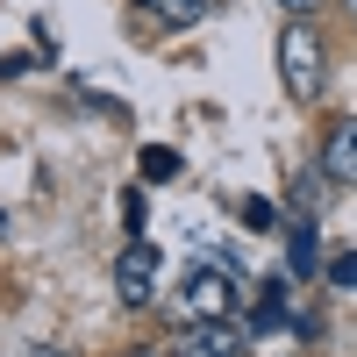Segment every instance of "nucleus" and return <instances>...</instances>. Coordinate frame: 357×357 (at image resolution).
Instances as JSON below:
<instances>
[{"label":"nucleus","mask_w":357,"mask_h":357,"mask_svg":"<svg viewBox=\"0 0 357 357\" xmlns=\"http://www.w3.org/2000/svg\"><path fill=\"white\" fill-rule=\"evenodd\" d=\"M279 86L301 107L321 100V86H329V43H321L314 15H286V29H279Z\"/></svg>","instance_id":"1"},{"label":"nucleus","mask_w":357,"mask_h":357,"mask_svg":"<svg viewBox=\"0 0 357 357\" xmlns=\"http://www.w3.org/2000/svg\"><path fill=\"white\" fill-rule=\"evenodd\" d=\"M158 279H165V257H158V243L129 236V243H122V257H114V301H122L129 314H143V307L158 301Z\"/></svg>","instance_id":"2"},{"label":"nucleus","mask_w":357,"mask_h":357,"mask_svg":"<svg viewBox=\"0 0 357 357\" xmlns=\"http://www.w3.org/2000/svg\"><path fill=\"white\" fill-rule=\"evenodd\" d=\"M321 172H329L336 186H357V114H336V122L321 129Z\"/></svg>","instance_id":"3"},{"label":"nucleus","mask_w":357,"mask_h":357,"mask_svg":"<svg viewBox=\"0 0 357 357\" xmlns=\"http://www.w3.org/2000/svg\"><path fill=\"white\" fill-rule=\"evenodd\" d=\"M178 350L186 357H243V336L229 329V314H200L186 336H178Z\"/></svg>","instance_id":"4"},{"label":"nucleus","mask_w":357,"mask_h":357,"mask_svg":"<svg viewBox=\"0 0 357 357\" xmlns=\"http://www.w3.org/2000/svg\"><path fill=\"white\" fill-rule=\"evenodd\" d=\"M186 301H193V314H229L236 286H229V272H207V264H200V272L186 279Z\"/></svg>","instance_id":"5"},{"label":"nucleus","mask_w":357,"mask_h":357,"mask_svg":"<svg viewBox=\"0 0 357 357\" xmlns=\"http://www.w3.org/2000/svg\"><path fill=\"white\" fill-rule=\"evenodd\" d=\"M143 8H151V22H165V29H200L215 15V0H143Z\"/></svg>","instance_id":"6"},{"label":"nucleus","mask_w":357,"mask_h":357,"mask_svg":"<svg viewBox=\"0 0 357 357\" xmlns=\"http://www.w3.org/2000/svg\"><path fill=\"white\" fill-rule=\"evenodd\" d=\"M329 186H336V178L321 172V165L301 172V178H293V215H307V222H314V215H321V200H329Z\"/></svg>","instance_id":"7"},{"label":"nucleus","mask_w":357,"mask_h":357,"mask_svg":"<svg viewBox=\"0 0 357 357\" xmlns=\"http://www.w3.org/2000/svg\"><path fill=\"white\" fill-rule=\"evenodd\" d=\"M236 215H243V229H257V236H272V229H286V215H279V200H264V193H250V200H236Z\"/></svg>","instance_id":"8"},{"label":"nucleus","mask_w":357,"mask_h":357,"mask_svg":"<svg viewBox=\"0 0 357 357\" xmlns=\"http://www.w3.org/2000/svg\"><path fill=\"white\" fill-rule=\"evenodd\" d=\"M286 236H293V279H307V272H314V222H307V215H293Z\"/></svg>","instance_id":"9"},{"label":"nucleus","mask_w":357,"mask_h":357,"mask_svg":"<svg viewBox=\"0 0 357 357\" xmlns=\"http://www.w3.org/2000/svg\"><path fill=\"white\" fill-rule=\"evenodd\" d=\"M143 178H151V186H165V178H178V151H143Z\"/></svg>","instance_id":"10"},{"label":"nucleus","mask_w":357,"mask_h":357,"mask_svg":"<svg viewBox=\"0 0 357 357\" xmlns=\"http://www.w3.org/2000/svg\"><path fill=\"white\" fill-rule=\"evenodd\" d=\"M329 286H343V293L357 286V250H336L329 257Z\"/></svg>","instance_id":"11"},{"label":"nucleus","mask_w":357,"mask_h":357,"mask_svg":"<svg viewBox=\"0 0 357 357\" xmlns=\"http://www.w3.org/2000/svg\"><path fill=\"white\" fill-rule=\"evenodd\" d=\"M122 222H129V236H143V193H136V186L122 193Z\"/></svg>","instance_id":"12"},{"label":"nucleus","mask_w":357,"mask_h":357,"mask_svg":"<svg viewBox=\"0 0 357 357\" xmlns=\"http://www.w3.org/2000/svg\"><path fill=\"white\" fill-rule=\"evenodd\" d=\"M279 8H286V15H314L321 0H279Z\"/></svg>","instance_id":"13"},{"label":"nucleus","mask_w":357,"mask_h":357,"mask_svg":"<svg viewBox=\"0 0 357 357\" xmlns=\"http://www.w3.org/2000/svg\"><path fill=\"white\" fill-rule=\"evenodd\" d=\"M350 15H357V0H350Z\"/></svg>","instance_id":"14"},{"label":"nucleus","mask_w":357,"mask_h":357,"mask_svg":"<svg viewBox=\"0 0 357 357\" xmlns=\"http://www.w3.org/2000/svg\"><path fill=\"white\" fill-rule=\"evenodd\" d=\"M178 357H186V350H178Z\"/></svg>","instance_id":"15"}]
</instances>
